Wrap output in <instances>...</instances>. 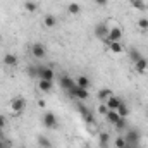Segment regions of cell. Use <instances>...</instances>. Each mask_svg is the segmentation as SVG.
I'll use <instances>...</instances> for the list:
<instances>
[{"label": "cell", "mask_w": 148, "mask_h": 148, "mask_svg": "<svg viewBox=\"0 0 148 148\" xmlns=\"http://www.w3.org/2000/svg\"><path fill=\"white\" fill-rule=\"evenodd\" d=\"M67 95L76 100V102H84V100H88V97H90V90H84V88H79L77 84H74L73 88L67 91Z\"/></svg>", "instance_id": "cell-1"}, {"label": "cell", "mask_w": 148, "mask_h": 148, "mask_svg": "<svg viewBox=\"0 0 148 148\" xmlns=\"http://www.w3.org/2000/svg\"><path fill=\"white\" fill-rule=\"evenodd\" d=\"M10 112L14 114V115H21L23 112L26 110V100L23 98V97H14L12 100H10Z\"/></svg>", "instance_id": "cell-2"}, {"label": "cell", "mask_w": 148, "mask_h": 148, "mask_svg": "<svg viewBox=\"0 0 148 148\" xmlns=\"http://www.w3.org/2000/svg\"><path fill=\"white\" fill-rule=\"evenodd\" d=\"M41 122L47 129H55L59 126V121H57V115L52 110H45L43 112V117H41Z\"/></svg>", "instance_id": "cell-3"}, {"label": "cell", "mask_w": 148, "mask_h": 148, "mask_svg": "<svg viewBox=\"0 0 148 148\" xmlns=\"http://www.w3.org/2000/svg\"><path fill=\"white\" fill-rule=\"evenodd\" d=\"M122 40V28L115 23H110L109 24V35H107V43L109 41H121Z\"/></svg>", "instance_id": "cell-4"}, {"label": "cell", "mask_w": 148, "mask_h": 148, "mask_svg": "<svg viewBox=\"0 0 148 148\" xmlns=\"http://www.w3.org/2000/svg\"><path fill=\"white\" fill-rule=\"evenodd\" d=\"M140 138H141V134H140V131H138V129H134V127L126 129V134H124L126 143H131V145H140Z\"/></svg>", "instance_id": "cell-5"}, {"label": "cell", "mask_w": 148, "mask_h": 148, "mask_svg": "<svg viewBox=\"0 0 148 148\" xmlns=\"http://www.w3.org/2000/svg\"><path fill=\"white\" fill-rule=\"evenodd\" d=\"M29 52H31L33 59H38V60L47 57V47H45L43 43H33L31 48H29Z\"/></svg>", "instance_id": "cell-6"}, {"label": "cell", "mask_w": 148, "mask_h": 148, "mask_svg": "<svg viewBox=\"0 0 148 148\" xmlns=\"http://www.w3.org/2000/svg\"><path fill=\"white\" fill-rule=\"evenodd\" d=\"M74 84H76V79H73L71 76H67V74H60V76H59V88L64 90L66 93L73 88Z\"/></svg>", "instance_id": "cell-7"}, {"label": "cell", "mask_w": 148, "mask_h": 148, "mask_svg": "<svg viewBox=\"0 0 148 148\" xmlns=\"http://www.w3.org/2000/svg\"><path fill=\"white\" fill-rule=\"evenodd\" d=\"M77 103V110L79 114L83 115V119H84V122H88V124H95V117H93V112L90 110V109H86L81 102H76Z\"/></svg>", "instance_id": "cell-8"}, {"label": "cell", "mask_w": 148, "mask_h": 148, "mask_svg": "<svg viewBox=\"0 0 148 148\" xmlns=\"http://www.w3.org/2000/svg\"><path fill=\"white\" fill-rule=\"evenodd\" d=\"M93 33H95V36L98 38V40H107V35H109V24H107V23H98V24L95 26Z\"/></svg>", "instance_id": "cell-9"}, {"label": "cell", "mask_w": 148, "mask_h": 148, "mask_svg": "<svg viewBox=\"0 0 148 148\" xmlns=\"http://www.w3.org/2000/svg\"><path fill=\"white\" fill-rule=\"evenodd\" d=\"M55 77V71L48 66H40V71H38V79H48V81H53Z\"/></svg>", "instance_id": "cell-10"}, {"label": "cell", "mask_w": 148, "mask_h": 148, "mask_svg": "<svg viewBox=\"0 0 148 148\" xmlns=\"http://www.w3.org/2000/svg\"><path fill=\"white\" fill-rule=\"evenodd\" d=\"M141 57H143V55H141V52H140L136 47H129V48H127V60H129L131 64L138 62Z\"/></svg>", "instance_id": "cell-11"}, {"label": "cell", "mask_w": 148, "mask_h": 148, "mask_svg": "<svg viewBox=\"0 0 148 148\" xmlns=\"http://www.w3.org/2000/svg\"><path fill=\"white\" fill-rule=\"evenodd\" d=\"M133 66H134V71L138 74H145L148 71V59L147 57H141V59H140L138 62H134Z\"/></svg>", "instance_id": "cell-12"}, {"label": "cell", "mask_w": 148, "mask_h": 148, "mask_svg": "<svg viewBox=\"0 0 148 148\" xmlns=\"http://www.w3.org/2000/svg\"><path fill=\"white\" fill-rule=\"evenodd\" d=\"M2 60H3V66H7V67H16L19 64V59L16 53H5Z\"/></svg>", "instance_id": "cell-13"}, {"label": "cell", "mask_w": 148, "mask_h": 148, "mask_svg": "<svg viewBox=\"0 0 148 148\" xmlns=\"http://www.w3.org/2000/svg\"><path fill=\"white\" fill-rule=\"evenodd\" d=\"M38 90L41 93H50L53 90V81H48V79H38Z\"/></svg>", "instance_id": "cell-14"}, {"label": "cell", "mask_w": 148, "mask_h": 148, "mask_svg": "<svg viewBox=\"0 0 148 148\" xmlns=\"http://www.w3.org/2000/svg\"><path fill=\"white\" fill-rule=\"evenodd\" d=\"M124 100L121 98V97H117V95H112L110 98L105 102L107 103V107H109V110H117L119 107H121V103H122Z\"/></svg>", "instance_id": "cell-15"}, {"label": "cell", "mask_w": 148, "mask_h": 148, "mask_svg": "<svg viewBox=\"0 0 148 148\" xmlns=\"http://www.w3.org/2000/svg\"><path fill=\"white\" fill-rule=\"evenodd\" d=\"M98 145H100V148H109V145H110V134L107 131H100L98 133Z\"/></svg>", "instance_id": "cell-16"}, {"label": "cell", "mask_w": 148, "mask_h": 148, "mask_svg": "<svg viewBox=\"0 0 148 148\" xmlns=\"http://www.w3.org/2000/svg\"><path fill=\"white\" fill-rule=\"evenodd\" d=\"M76 84H77L79 88L90 90V86H91V81H90V77H88V76H84V74H79V76L76 77Z\"/></svg>", "instance_id": "cell-17"}, {"label": "cell", "mask_w": 148, "mask_h": 148, "mask_svg": "<svg viewBox=\"0 0 148 148\" xmlns=\"http://www.w3.org/2000/svg\"><path fill=\"white\" fill-rule=\"evenodd\" d=\"M109 50L112 53H122L126 52V47L122 45V41H109Z\"/></svg>", "instance_id": "cell-18"}, {"label": "cell", "mask_w": 148, "mask_h": 148, "mask_svg": "<svg viewBox=\"0 0 148 148\" xmlns=\"http://www.w3.org/2000/svg\"><path fill=\"white\" fill-rule=\"evenodd\" d=\"M43 26H45V28H55V26H57V17H55L53 14H47V16L43 17Z\"/></svg>", "instance_id": "cell-19"}, {"label": "cell", "mask_w": 148, "mask_h": 148, "mask_svg": "<svg viewBox=\"0 0 148 148\" xmlns=\"http://www.w3.org/2000/svg\"><path fill=\"white\" fill-rule=\"evenodd\" d=\"M112 95H114V91H112L110 88H102V90L98 91V100L105 103V102H107V100L110 98Z\"/></svg>", "instance_id": "cell-20"}, {"label": "cell", "mask_w": 148, "mask_h": 148, "mask_svg": "<svg viewBox=\"0 0 148 148\" xmlns=\"http://www.w3.org/2000/svg\"><path fill=\"white\" fill-rule=\"evenodd\" d=\"M36 143L40 148H52V140L50 138H47L45 134H40L36 138Z\"/></svg>", "instance_id": "cell-21"}, {"label": "cell", "mask_w": 148, "mask_h": 148, "mask_svg": "<svg viewBox=\"0 0 148 148\" xmlns=\"http://www.w3.org/2000/svg\"><path fill=\"white\" fill-rule=\"evenodd\" d=\"M129 5H131L134 10H140V12H143V10L147 9L145 0H129Z\"/></svg>", "instance_id": "cell-22"}, {"label": "cell", "mask_w": 148, "mask_h": 148, "mask_svg": "<svg viewBox=\"0 0 148 148\" xmlns=\"http://www.w3.org/2000/svg\"><path fill=\"white\" fill-rule=\"evenodd\" d=\"M23 7H24V10L26 12H29V14H33V12H36L38 9V3L35 0H26L24 3H23Z\"/></svg>", "instance_id": "cell-23"}, {"label": "cell", "mask_w": 148, "mask_h": 148, "mask_svg": "<svg viewBox=\"0 0 148 148\" xmlns=\"http://www.w3.org/2000/svg\"><path fill=\"white\" fill-rule=\"evenodd\" d=\"M105 119H107V122H109V124H112V126H114V124L121 119V115L117 114V110H109V114L105 115Z\"/></svg>", "instance_id": "cell-24"}, {"label": "cell", "mask_w": 148, "mask_h": 148, "mask_svg": "<svg viewBox=\"0 0 148 148\" xmlns=\"http://www.w3.org/2000/svg\"><path fill=\"white\" fill-rule=\"evenodd\" d=\"M67 12H69L71 16H79V12H81V5L76 3V2L69 3V5H67Z\"/></svg>", "instance_id": "cell-25"}, {"label": "cell", "mask_w": 148, "mask_h": 148, "mask_svg": "<svg viewBox=\"0 0 148 148\" xmlns=\"http://www.w3.org/2000/svg\"><path fill=\"white\" fill-rule=\"evenodd\" d=\"M136 24H138V29L140 31H143V33L148 31V17H140Z\"/></svg>", "instance_id": "cell-26"}, {"label": "cell", "mask_w": 148, "mask_h": 148, "mask_svg": "<svg viewBox=\"0 0 148 148\" xmlns=\"http://www.w3.org/2000/svg\"><path fill=\"white\" fill-rule=\"evenodd\" d=\"M117 114H119L122 119H127V115H129V107H127V105L122 102V103H121V107L117 109Z\"/></svg>", "instance_id": "cell-27"}, {"label": "cell", "mask_w": 148, "mask_h": 148, "mask_svg": "<svg viewBox=\"0 0 148 148\" xmlns=\"http://www.w3.org/2000/svg\"><path fill=\"white\" fill-rule=\"evenodd\" d=\"M114 127H115V131H126V127H127V121L121 117V119L114 124Z\"/></svg>", "instance_id": "cell-28"}, {"label": "cell", "mask_w": 148, "mask_h": 148, "mask_svg": "<svg viewBox=\"0 0 148 148\" xmlns=\"http://www.w3.org/2000/svg\"><path fill=\"white\" fill-rule=\"evenodd\" d=\"M38 71H40V66H28V76L29 77H38Z\"/></svg>", "instance_id": "cell-29"}, {"label": "cell", "mask_w": 148, "mask_h": 148, "mask_svg": "<svg viewBox=\"0 0 148 148\" xmlns=\"http://www.w3.org/2000/svg\"><path fill=\"white\" fill-rule=\"evenodd\" d=\"M97 112H98V115H107L109 114V107H107V103H103V102H100V105H98V109H97Z\"/></svg>", "instance_id": "cell-30"}, {"label": "cell", "mask_w": 148, "mask_h": 148, "mask_svg": "<svg viewBox=\"0 0 148 148\" xmlns=\"http://www.w3.org/2000/svg\"><path fill=\"white\" fill-rule=\"evenodd\" d=\"M114 147L115 148H124L126 147V140H124V136H117L115 141H114Z\"/></svg>", "instance_id": "cell-31"}, {"label": "cell", "mask_w": 148, "mask_h": 148, "mask_svg": "<svg viewBox=\"0 0 148 148\" xmlns=\"http://www.w3.org/2000/svg\"><path fill=\"white\" fill-rule=\"evenodd\" d=\"M0 148H9V140L2 138V134H0Z\"/></svg>", "instance_id": "cell-32"}, {"label": "cell", "mask_w": 148, "mask_h": 148, "mask_svg": "<svg viewBox=\"0 0 148 148\" xmlns=\"http://www.w3.org/2000/svg\"><path fill=\"white\" fill-rule=\"evenodd\" d=\"M97 5H100V7H105L107 3H109V0H93Z\"/></svg>", "instance_id": "cell-33"}, {"label": "cell", "mask_w": 148, "mask_h": 148, "mask_svg": "<svg viewBox=\"0 0 148 148\" xmlns=\"http://www.w3.org/2000/svg\"><path fill=\"white\" fill-rule=\"evenodd\" d=\"M5 124H7V119H5V115H2V114H0V127L3 129V127H5Z\"/></svg>", "instance_id": "cell-34"}, {"label": "cell", "mask_w": 148, "mask_h": 148, "mask_svg": "<svg viewBox=\"0 0 148 148\" xmlns=\"http://www.w3.org/2000/svg\"><path fill=\"white\" fill-rule=\"evenodd\" d=\"M38 107H40V109H45V107H47L45 100H38Z\"/></svg>", "instance_id": "cell-35"}, {"label": "cell", "mask_w": 148, "mask_h": 148, "mask_svg": "<svg viewBox=\"0 0 148 148\" xmlns=\"http://www.w3.org/2000/svg\"><path fill=\"white\" fill-rule=\"evenodd\" d=\"M124 148H140V145H131V143H126Z\"/></svg>", "instance_id": "cell-36"}, {"label": "cell", "mask_w": 148, "mask_h": 148, "mask_svg": "<svg viewBox=\"0 0 148 148\" xmlns=\"http://www.w3.org/2000/svg\"><path fill=\"white\" fill-rule=\"evenodd\" d=\"M0 134H2V127H0Z\"/></svg>", "instance_id": "cell-37"}]
</instances>
